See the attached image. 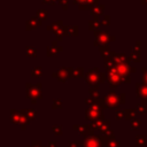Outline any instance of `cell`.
Instances as JSON below:
<instances>
[{"mask_svg": "<svg viewBox=\"0 0 147 147\" xmlns=\"http://www.w3.org/2000/svg\"><path fill=\"white\" fill-rule=\"evenodd\" d=\"M140 45H141V41L140 40H137L136 41V45L131 47V52H130V60L132 62H136V63H139L141 61V49H140Z\"/></svg>", "mask_w": 147, "mask_h": 147, "instance_id": "cell-10", "label": "cell"}, {"mask_svg": "<svg viewBox=\"0 0 147 147\" xmlns=\"http://www.w3.org/2000/svg\"><path fill=\"white\" fill-rule=\"evenodd\" d=\"M136 94L140 99V103L147 106V84L137 83L136 84Z\"/></svg>", "mask_w": 147, "mask_h": 147, "instance_id": "cell-9", "label": "cell"}, {"mask_svg": "<svg viewBox=\"0 0 147 147\" xmlns=\"http://www.w3.org/2000/svg\"><path fill=\"white\" fill-rule=\"evenodd\" d=\"M110 130V122L108 121V119H103V122H102V126H101V129H100V132L102 133V134H105L107 131H109Z\"/></svg>", "mask_w": 147, "mask_h": 147, "instance_id": "cell-33", "label": "cell"}, {"mask_svg": "<svg viewBox=\"0 0 147 147\" xmlns=\"http://www.w3.org/2000/svg\"><path fill=\"white\" fill-rule=\"evenodd\" d=\"M21 116H22V113L21 110H16V109H10V122L11 124H15V125H20V122H21Z\"/></svg>", "mask_w": 147, "mask_h": 147, "instance_id": "cell-17", "label": "cell"}, {"mask_svg": "<svg viewBox=\"0 0 147 147\" xmlns=\"http://www.w3.org/2000/svg\"><path fill=\"white\" fill-rule=\"evenodd\" d=\"M105 102L107 108L110 109H117L119 108V100H118V94L116 93L115 90H109L108 94L105 96Z\"/></svg>", "mask_w": 147, "mask_h": 147, "instance_id": "cell-7", "label": "cell"}, {"mask_svg": "<svg viewBox=\"0 0 147 147\" xmlns=\"http://www.w3.org/2000/svg\"><path fill=\"white\" fill-rule=\"evenodd\" d=\"M41 23H42V21H40L37 16L30 17V18L25 22V29L29 30V31H30V30H33V29H36L37 26H40Z\"/></svg>", "mask_w": 147, "mask_h": 147, "instance_id": "cell-14", "label": "cell"}, {"mask_svg": "<svg viewBox=\"0 0 147 147\" xmlns=\"http://www.w3.org/2000/svg\"><path fill=\"white\" fill-rule=\"evenodd\" d=\"M140 72H141V80H142V83L147 84V68L146 67H141Z\"/></svg>", "mask_w": 147, "mask_h": 147, "instance_id": "cell-41", "label": "cell"}, {"mask_svg": "<svg viewBox=\"0 0 147 147\" xmlns=\"http://www.w3.org/2000/svg\"><path fill=\"white\" fill-rule=\"evenodd\" d=\"M25 88H26V98L30 99L32 103H36L37 100L42 96V85L40 83L38 84L26 83Z\"/></svg>", "mask_w": 147, "mask_h": 147, "instance_id": "cell-2", "label": "cell"}, {"mask_svg": "<svg viewBox=\"0 0 147 147\" xmlns=\"http://www.w3.org/2000/svg\"><path fill=\"white\" fill-rule=\"evenodd\" d=\"M102 122H103V121H101V119L91 122V126H92V129H93L94 131H96V130L100 131V129H101V126H102Z\"/></svg>", "mask_w": 147, "mask_h": 147, "instance_id": "cell-39", "label": "cell"}, {"mask_svg": "<svg viewBox=\"0 0 147 147\" xmlns=\"http://www.w3.org/2000/svg\"><path fill=\"white\" fill-rule=\"evenodd\" d=\"M59 3L61 5L63 10H67L69 8V0H59Z\"/></svg>", "mask_w": 147, "mask_h": 147, "instance_id": "cell-44", "label": "cell"}, {"mask_svg": "<svg viewBox=\"0 0 147 147\" xmlns=\"http://www.w3.org/2000/svg\"><path fill=\"white\" fill-rule=\"evenodd\" d=\"M136 111L138 113V114H146V111H147V106L146 105H142V103H138L137 106H136Z\"/></svg>", "mask_w": 147, "mask_h": 147, "instance_id": "cell-38", "label": "cell"}, {"mask_svg": "<svg viewBox=\"0 0 147 147\" xmlns=\"http://www.w3.org/2000/svg\"><path fill=\"white\" fill-rule=\"evenodd\" d=\"M88 93H90V96L93 98V99H100V90H99V86H92L88 88Z\"/></svg>", "mask_w": 147, "mask_h": 147, "instance_id": "cell-26", "label": "cell"}, {"mask_svg": "<svg viewBox=\"0 0 147 147\" xmlns=\"http://www.w3.org/2000/svg\"><path fill=\"white\" fill-rule=\"evenodd\" d=\"M52 77L55 78L56 80L61 82V83H65V82L70 78L69 67H60L57 70H55V71L52 74Z\"/></svg>", "mask_w": 147, "mask_h": 147, "instance_id": "cell-8", "label": "cell"}, {"mask_svg": "<svg viewBox=\"0 0 147 147\" xmlns=\"http://www.w3.org/2000/svg\"><path fill=\"white\" fill-rule=\"evenodd\" d=\"M106 74H107V83L109 84V86H110L111 90L118 87V86L123 83V80H122L121 76L117 74L115 67H113V68L106 70Z\"/></svg>", "mask_w": 147, "mask_h": 147, "instance_id": "cell-5", "label": "cell"}, {"mask_svg": "<svg viewBox=\"0 0 147 147\" xmlns=\"http://www.w3.org/2000/svg\"><path fill=\"white\" fill-rule=\"evenodd\" d=\"M100 23H101V25H105V26L110 25V16H109V15H103V16L101 17Z\"/></svg>", "mask_w": 147, "mask_h": 147, "instance_id": "cell-40", "label": "cell"}, {"mask_svg": "<svg viewBox=\"0 0 147 147\" xmlns=\"http://www.w3.org/2000/svg\"><path fill=\"white\" fill-rule=\"evenodd\" d=\"M52 132H53V134H55V136H61V134L63 133L62 125H60V124L53 125V126H52Z\"/></svg>", "mask_w": 147, "mask_h": 147, "instance_id": "cell-34", "label": "cell"}, {"mask_svg": "<svg viewBox=\"0 0 147 147\" xmlns=\"http://www.w3.org/2000/svg\"><path fill=\"white\" fill-rule=\"evenodd\" d=\"M72 129L75 131L78 132V134L83 136V138H86V137H91L94 134V130L92 129L91 124H85V125H74Z\"/></svg>", "mask_w": 147, "mask_h": 147, "instance_id": "cell-11", "label": "cell"}, {"mask_svg": "<svg viewBox=\"0 0 147 147\" xmlns=\"http://www.w3.org/2000/svg\"><path fill=\"white\" fill-rule=\"evenodd\" d=\"M99 51H100V55H101L103 59L109 57V56H113V55H114V53H115V52H113V51L110 49V47H109L108 45L100 46V47H99Z\"/></svg>", "mask_w": 147, "mask_h": 147, "instance_id": "cell-19", "label": "cell"}, {"mask_svg": "<svg viewBox=\"0 0 147 147\" xmlns=\"http://www.w3.org/2000/svg\"><path fill=\"white\" fill-rule=\"evenodd\" d=\"M69 71H70V77L71 78H82L85 76V71L83 67H69Z\"/></svg>", "mask_w": 147, "mask_h": 147, "instance_id": "cell-16", "label": "cell"}, {"mask_svg": "<svg viewBox=\"0 0 147 147\" xmlns=\"http://www.w3.org/2000/svg\"><path fill=\"white\" fill-rule=\"evenodd\" d=\"M100 26H101V23H100L99 20H94V18H92V20L88 21V30H90V31L96 32V31L100 30Z\"/></svg>", "mask_w": 147, "mask_h": 147, "instance_id": "cell-22", "label": "cell"}, {"mask_svg": "<svg viewBox=\"0 0 147 147\" xmlns=\"http://www.w3.org/2000/svg\"><path fill=\"white\" fill-rule=\"evenodd\" d=\"M84 78H85L86 83L90 85V87L100 86V84L107 82V74L100 71V69L98 67H92L85 72Z\"/></svg>", "mask_w": 147, "mask_h": 147, "instance_id": "cell-1", "label": "cell"}, {"mask_svg": "<svg viewBox=\"0 0 147 147\" xmlns=\"http://www.w3.org/2000/svg\"><path fill=\"white\" fill-rule=\"evenodd\" d=\"M103 146H105L103 136L93 134L91 137L83 138L82 140V147H103Z\"/></svg>", "mask_w": 147, "mask_h": 147, "instance_id": "cell-6", "label": "cell"}, {"mask_svg": "<svg viewBox=\"0 0 147 147\" xmlns=\"http://www.w3.org/2000/svg\"><path fill=\"white\" fill-rule=\"evenodd\" d=\"M91 15L94 20H99L101 16H103V11H105V5L103 3H99L98 6L93 7L91 10Z\"/></svg>", "mask_w": 147, "mask_h": 147, "instance_id": "cell-15", "label": "cell"}, {"mask_svg": "<svg viewBox=\"0 0 147 147\" xmlns=\"http://www.w3.org/2000/svg\"><path fill=\"white\" fill-rule=\"evenodd\" d=\"M114 67H115L117 74L121 76L123 83H125V84H129V83L131 82L130 75H131L132 72H136V71H137V69H136L134 67L130 65V64H118V63H115Z\"/></svg>", "mask_w": 147, "mask_h": 147, "instance_id": "cell-3", "label": "cell"}, {"mask_svg": "<svg viewBox=\"0 0 147 147\" xmlns=\"http://www.w3.org/2000/svg\"><path fill=\"white\" fill-rule=\"evenodd\" d=\"M65 33L67 36H78L79 34V26L78 25H65Z\"/></svg>", "mask_w": 147, "mask_h": 147, "instance_id": "cell-21", "label": "cell"}, {"mask_svg": "<svg viewBox=\"0 0 147 147\" xmlns=\"http://www.w3.org/2000/svg\"><path fill=\"white\" fill-rule=\"evenodd\" d=\"M30 74L32 78H39L42 76V69L40 67H32L30 70Z\"/></svg>", "mask_w": 147, "mask_h": 147, "instance_id": "cell-25", "label": "cell"}, {"mask_svg": "<svg viewBox=\"0 0 147 147\" xmlns=\"http://www.w3.org/2000/svg\"><path fill=\"white\" fill-rule=\"evenodd\" d=\"M146 14H147V6H146Z\"/></svg>", "mask_w": 147, "mask_h": 147, "instance_id": "cell-51", "label": "cell"}, {"mask_svg": "<svg viewBox=\"0 0 147 147\" xmlns=\"http://www.w3.org/2000/svg\"><path fill=\"white\" fill-rule=\"evenodd\" d=\"M103 136V139H105V142L106 141H109V140H114L115 139V133H114V131L113 130H109V131H107L105 134H102Z\"/></svg>", "mask_w": 147, "mask_h": 147, "instance_id": "cell-36", "label": "cell"}, {"mask_svg": "<svg viewBox=\"0 0 147 147\" xmlns=\"http://www.w3.org/2000/svg\"><path fill=\"white\" fill-rule=\"evenodd\" d=\"M115 118H116V119H122V118H124V110L117 108V109L115 110Z\"/></svg>", "mask_w": 147, "mask_h": 147, "instance_id": "cell-42", "label": "cell"}, {"mask_svg": "<svg viewBox=\"0 0 147 147\" xmlns=\"http://www.w3.org/2000/svg\"><path fill=\"white\" fill-rule=\"evenodd\" d=\"M141 125H142V122L141 119L139 118H133L131 122H130V129L133 130V131H138L141 129Z\"/></svg>", "mask_w": 147, "mask_h": 147, "instance_id": "cell-24", "label": "cell"}, {"mask_svg": "<svg viewBox=\"0 0 147 147\" xmlns=\"http://www.w3.org/2000/svg\"><path fill=\"white\" fill-rule=\"evenodd\" d=\"M63 106V102L61 99H53L52 101V108L53 109H61Z\"/></svg>", "mask_w": 147, "mask_h": 147, "instance_id": "cell-35", "label": "cell"}, {"mask_svg": "<svg viewBox=\"0 0 147 147\" xmlns=\"http://www.w3.org/2000/svg\"><path fill=\"white\" fill-rule=\"evenodd\" d=\"M25 55H26V56L34 57V56L37 55V49H36V47H33V46H26V47H25Z\"/></svg>", "mask_w": 147, "mask_h": 147, "instance_id": "cell-32", "label": "cell"}, {"mask_svg": "<svg viewBox=\"0 0 147 147\" xmlns=\"http://www.w3.org/2000/svg\"><path fill=\"white\" fill-rule=\"evenodd\" d=\"M56 1H57V0H42L44 3H49V5H54Z\"/></svg>", "mask_w": 147, "mask_h": 147, "instance_id": "cell-49", "label": "cell"}, {"mask_svg": "<svg viewBox=\"0 0 147 147\" xmlns=\"http://www.w3.org/2000/svg\"><path fill=\"white\" fill-rule=\"evenodd\" d=\"M62 26H63V21H62V20H57V21H53L52 24L47 25L46 29H47L48 31H52V32L54 33L56 30H59V29L62 28Z\"/></svg>", "mask_w": 147, "mask_h": 147, "instance_id": "cell-20", "label": "cell"}, {"mask_svg": "<svg viewBox=\"0 0 147 147\" xmlns=\"http://www.w3.org/2000/svg\"><path fill=\"white\" fill-rule=\"evenodd\" d=\"M36 16L40 20V21H44V20H46L47 18V16H48V11L46 10V9H38L37 10V13H36Z\"/></svg>", "mask_w": 147, "mask_h": 147, "instance_id": "cell-31", "label": "cell"}, {"mask_svg": "<svg viewBox=\"0 0 147 147\" xmlns=\"http://www.w3.org/2000/svg\"><path fill=\"white\" fill-rule=\"evenodd\" d=\"M113 57H114V62L118 63V64H130V62H131L130 57L123 52H121V53H116L115 52Z\"/></svg>", "mask_w": 147, "mask_h": 147, "instance_id": "cell-13", "label": "cell"}, {"mask_svg": "<svg viewBox=\"0 0 147 147\" xmlns=\"http://www.w3.org/2000/svg\"><path fill=\"white\" fill-rule=\"evenodd\" d=\"M118 100H119V105H124L126 102V94L125 93H119L118 94Z\"/></svg>", "mask_w": 147, "mask_h": 147, "instance_id": "cell-45", "label": "cell"}, {"mask_svg": "<svg viewBox=\"0 0 147 147\" xmlns=\"http://www.w3.org/2000/svg\"><path fill=\"white\" fill-rule=\"evenodd\" d=\"M94 41H93V45L94 46H103V45H108L110 41H115L116 38L114 36H111L108 31H102V30H99L96 32H94Z\"/></svg>", "mask_w": 147, "mask_h": 147, "instance_id": "cell-4", "label": "cell"}, {"mask_svg": "<svg viewBox=\"0 0 147 147\" xmlns=\"http://www.w3.org/2000/svg\"><path fill=\"white\" fill-rule=\"evenodd\" d=\"M82 146V140H72L69 141L68 147H80Z\"/></svg>", "mask_w": 147, "mask_h": 147, "instance_id": "cell-43", "label": "cell"}, {"mask_svg": "<svg viewBox=\"0 0 147 147\" xmlns=\"http://www.w3.org/2000/svg\"><path fill=\"white\" fill-rule=\"evenodd\" d=\"M95 100H96V99H93V98L88 96V98H86V99H85V103H86L87 106H90V107H91V106L94 103V101H95Z\"/></svg>", "mask_w": 147, "mask_h": 147, "instance_id": "cell-46", "label": "cell"}, {"mask_svg": "<svg viewBox=\"0 0 147 147\" xmlns=\"http://www.w3.org/2000/svg\"><path fill=\"white\" fill-rule=\"evenodd\" d=\"M136 109H132V108H126L124 109V118L127 119V121H132L133 118H136Z\"/></svg>", "mask_w": 147, "mask_h": 147, "instance_id": "cell-23", "label": "cell"}, {"mask_svg": "<svg viewBox=\"0 0 147 147\" xmlns=\"http://www.w3.org/2000/svg\"><path fill=\"white\" fill-rule=\"evenodd\" d=\"M140 3H141V5L147 6V0H140Z\"/></svg>", "mask_w": 147, "mask_h": 147, "instance_id": "cell-50", "label": "cell"}, {"mask_svg": "<svg viewBox=\"0 0 147 147\" xmlns=\"http://www.w3.org/2000/svg\"><path fill=\"white\" fill-rule=\"evenodd\" d=\"M99 3H100L99 0H87L86 2L78 5V8H79V10H86V9L87 10H91L93 7L98 6Z\"/></svg>", "mask_w": 147, "mask_h": 147, "instance_id": "cell-18", "label": "cell"}, {"mask_svg": "<svg viewBox=\"0 0 147 147\" xmlns=\"http://www.w3.org/2000/svg\"><path fill=\"white\" fill-rule=\"evenodd\" d=\"M22 111L26 115V117H28L30 121L36 119V115H37L36 109H33V108H28V109H22Z\"/></svg>", "mask_w": 147, "mask_h": 147, "instance_id": "cell-28", "label": "cell"}, {"mask_svg": "<svg viewBox=\"0 0 147 147\" xmlns=\"http://www.w3.org/2000/svg\"><path fill=\"white\" fill-rule=\"evenodd\" d=\"M54 34H55V37H56V40H57V41H61V40H63V37L67 34V33H65V25H63L62 28H60L59 30H56V31L54 32Z\"/></svg>", "mask_w": 147, "mask_h": 147, "instance_id": "cell-29", "label": "cell"}, {"mask_svg": "<svg viewBox=\"0 0 147 147\" xmlns=\"http://www.w3.org/2000/svg\"><path fill=\"white\" fill-rule=\"evenodd\" d=\"M147 144V138L144 134H137L136 136V145L137 146H146Z\"/></svg>", "mask_w": 147, "mask_h": 147, "instance_id": "cell-30", "label": "cell"}, {"mask_svg": "<svg viewBox=\"0 0 147 147\" xmlns=\"http://www.w3.org/2000/svg\"><path fill=\"white\" fill-rule=\"evenodd\" d=\"M105 147H121V141L114 139V140H109L105 142Z\"/></svg>", "mask_w": 147, "mask_h": 147, "instance_id": "cell-37", "label": "cell"}, {"mask_svg": "<svg viewBox=\"0 0 147 147\" xmlns=\"http://www.w3.org/2000/svg\"><path fill=\"white\" fill-rule=\"evenodd\" d=\"M47 146H48V147H57V141L49 140V141L47 142Z\"/></svg>", "mask_w": 147, "mask_h": 147, "instance_id": "cell-47", "label": "cell"}, {"mask_svg": "<svg viewBox=\"0 0 147 147\" xmlns=\"http://www.w3.org/2000/svg\"><path fill=\"white\" fill-rule=\"evenodd\" d=\"M21 113H22V116H21V122H20V127H21V130H25L26 127H28V125H29V122H30V119L26 117V115L21 110Z\"/></svg>", "mask_w": 147, "mask_h": 147, "instance_id": "cell-27", "label": "cell"}, {"mask_svg": "<svg viewBox=\"0 0 147 147\" xmlns=\"http://www.w3.org/2000/svg\"><path fill=\"white\" fill-rule=\"evenodd\" d=\"M87 0H72V2H74V5H80V3H84V2H86Z\"/></svg>", "mask_w": 147, "mask_h": 147, "instance_id": "cell-48", "label": "cell"}, {"mask_svg": "<svg viewBox=\"0 0 147 147\" xmlns=\"http://www.w3.org/2000/svg\"><path fill=\"white\" fill-rule=\"evenodd\" d=\"M62 49H63L62 46H59V45H57V40H53L52 44H51V46L47 47V49H46V54H47L48 57L57 56V54L61 53Z\"/></svg>", "mask_w": 147, "mask_h": 147, "instance_id": "cell-12", "label": "cell"}]
</instances>
